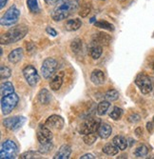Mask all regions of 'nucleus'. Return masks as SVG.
<instances>
[{"label": "nucleus", "mask_w": 154, "mask_h": 159, "mask_svg": "<svg viewBox=\"0 0 154 159\" xmlns=\"http://www.w3.org/2000/svg\"><path fill=\"white\" fill-rule=\"evenodd\" d=\"M79 6V0H61L51 12V17L55 21H61L73 14Z\"/></svg>", "instance_id": "obj_1"}, {"label": "nucleus", "mask_w": 154, "mask_h": 159, "mask_svg": "<svg viewBox=\"0 0 154 159\" xmlns=\"http://www.w3.org/2000/svg\"><path fill=\"white\" fill-rule=\"evenodd\" d=\"M28 33V28L25 25H18L15 27H12L11 29L3 34L0 38L2 45H9L11 43H15L21 40Z\"/></svg>", "instance_id": "obj_2"}, {"label": "nucleus", "mask_w": 154, "mask_h": 159, "mask_svg": "<svg viewBox=\"0 0 154 159\" xmlns=\"http://www.w3.org/2000/svg\"><path fill=\"white\" fill-rule=\"evenodd\" d=\"M19 101V97L17 94L12 93L7 96L1 98V110L3 114H9L13 109H15Z\"/></svg>", "instance_id": "obj_3"}, {"label": "nucleus", "mask_w": 154, "mask_h": 159, "mask_svg": "<svg viewBox=\"0 0 154 159\" xmlns=\"http://www.w3.org/2000/svg\"><path fill=\"white\" fill-rule=\"evenodd\" d=\"M100 125H101V120L99 118H90V119L84 121L78 127V132L82 134L97 133Z\"/></svg>", "instance_id": "obj_4"}, {"label": "nucleus", "mask_w": 154, "mask_h": 159, "mask_svg": "<svg viewBox=\"0 0 154 159\" xmlns=\"http://www.w3.org/2000/svg\"><path fill=\"white\" fill-rule=\"evenodd\" d=\"M17 154V146L12 140H6L3 142L0 151V158L1 159H12Z\"/></svg>", "instance_id": "obj_5"}, {"label": "nucleus", "mask_w": 154, "mask_h": 159, "mask_svg": "<svg viewBox=\"0 0 154 159\" xmlns=\"http://www.w3.org/2000/svg\"><path fill=\"white\" fill-rule=\"evenodd\" d=\"M20 16V11L15 6H11L4 16L1 18V25L2 26H12L13 24H15L19 18Z\"/></svg>", "instance_id": "obj_6"}, {"label": "nucleus", "mask_w": 154, "mask_h": 159, "mask_svg": "<svg viewBox=\"0 0 154 159\" xmlns=\"http://www.w3.org/2000/svg\"><path fill=\"white\" fill-rule=\"evenodd\" d=\"M57 67H58L57 61L53 58L49 57V58H47L43 62V65H42V67H41L42 75H43V77L46 79L51 78L55 74V71H56V70H57Z\"/></svg>", "instance_id": "obj_7"}, {"label": "nucleus", "mask_w": 154, "mask_h": 159, "mask_svg": "<svg viewBox=\"0 0 154 159\" xmlns=\"http://www.w3.org/2000/svg\"><path fill=\"white\" fill-rule=\"evenodd\" d=\"M135 83L138 86L140 91L144 94H147L152 91V83L147 75L139 74L135 78Z\"/></svg>", "instance_id": "obj_8"}, {"label": "nucleus", "mask_w": 154, "mask_h": 159, "mask_svg": "<svg viewBox=\"0 0 154 159\" xmlns=\"http://www.w3.org/2000/svg\"><path fill=\"white\" fill-rule=\"evenodd\" d=\"M23 75H24L28 84H29L30 86H32V87L36 86V84L38 83L39 78H40L36 69L32 65H28L27 67L24 68Z\"/></svg>", "instance_id": "obj_9"}, {"label": "nucleus", "mask_w": 154, "mask_h": 159, "mask_svg": "<svg viewBox=\"0 0 154 159\" xmlns=\"http://www.w3.org/2000/svg\"><path fill=\"white\" fill-rule=\"evenodd\" d=\"M53 135L51 129L46 125H41L37 129V139L40 144H48L51 143Z\"/></svg>", "instance_id": "obj_10"}, {"label": "nucleus", "mask_w": 154, "mask_h": 159, "mask_svg": "<svg viewBox=\"0 0 154 159\" xmlns=\"http://www.w3.org/2000/svg\"><path fill=\"white\" fill-rule=\"evenodd\" d=\"M25 122H26V118L24 116H13L5 119L3 124L7 129H11V131H15V129L22 127L25 124Z\"/></svg>", "instance_id": "obj_11"}, {"label": "nucleus", "mask_w": 154, "mask_h": 159, "mask_svg": "<svg viewBox=\"0 0 154 159\" xmlns=\"http://www.w3.org/2000/svg\"><path fill=\"white\" fill-rule=\"evenodd\" d=\"M45 125L49 127L50 129H62L64 127V119L59 116V115H51L50 116Z\"/></svg>", "instance_id": "obj_12"}, {"label": "nucleus", "mask_w": 154, "mask_h": 159, "mask_svg": "<svg viewBox=\"0 0 154 159\" xmlns=\"http://www.w3.org/2000/svg\"><path fill=\"white\" fill-rule=\"evenodd\" d=\"M110 41H111V37L105 33H98V34H94V36L92 38V42H95L101 46H103V45L108 46Z\"/></svg>", "instance_id": "obj_13"}, {"label": "nucleus", "mask_w": 154, "mask_h": 159, "mask_svg": "<svg viewBox=\"0 0 154 159\" xmlns=\"http://www.w3.org/2000/svg\"><path fill=\"white\" fill-rule=\"evenodd\" d=\"M63 78H64V73L63 71H60L59 74H57L56 75H54L53 78L51 80L50 86H51V89L52 91H58L63 83Z\"/></svg>", "instance_id": "obj_14"}, {"label": "nucleus", "mask_w": 154, "mask_h": 159, "mask_svg": "<svg viewBox=\"0 0 154 159\" xmlns=\"http://www.w3.org/2000/svg\"><path fill=\"white\" fill-rule=\"evenodd\" d=\"M72 149L68 145H63L53 156L54 159H68L71 156Z\"/></svg>", "instance_id": "obj_15"}, {"label": "nucleus", "mask_w": 154, "mask_h": 159, "mask_svg": "<svg viewBox=\"0 0 154 159\" xmlns=\"http://www.w3.org/2000/svg\"><path fill=\"white\" fill-rule=\"evenodd\" d=\"M102 52H103V49H102L101 45L97 44V43H95V42H92L90 44V49H89V52H90V55L92 57L93 59L99 58L102 54Z\"/></svg>", "instance_id": "obj_16"}, {"label": "nucleus", "mask_w": 154, "mask_h": 159, "mask_svg": "<svg viewBox=\"0 0 154 159\" xmlns=\"http://www.w3.org/2000/svg\"><path fill=\"white\" fill-rule=\"evenodd\" d=\"M90 80L95 85H102L105 82V75L100 70H94L90 75Z\"/></svg>", "instance_id": "obj_17"}, {"label": "nucleus", "mask_w": 154, "mask_h": 159, "mask_svg": "<svg viewBox=\"0 0 154 159\" xmlns=\"http://www.w3.org/2000/svg\"><path fill=\"white\" fill-rule=\"evenodd\" d=\"M111 132H112V129H111V127L108 124L101 123L99 129H98V131H97V134H98V135H99L101 138L107 139L108 137L110 136Z\"/></svg>", "instance_id": "obj_18"}, {"label": "nucleus", "mask_w": 154, "mask_h": 159, "mask_svg": "<svg viewBox=\"0 0 154 159\" xmlns=\"http://www.w3.org/2000/svg\"><path fill=\"white\" fill-rule=\"evenodd\" d=\"M23 57V50L21 48H17L15 50H13L8 56V59L11 63L16 64L18 63Z\"/></svg>", "instance_id": "obj_19"}, {"label": "nucleus", "mask_w": 154, "mask_h": 159, "mask_svg": "<svg viewBox=\"0 0 154 159\" xmlns=\"http://www.w3.org/2000/svg\"><path fill=\"white\" fill-rule=\"evenodd\" d=\"M82 26V22L80 19L78 18H74V19H69L67 21V23L65 24V28L66 30L68 32H73V31H77L78 29Z\"/></svg>", "instance_id": "obj_20"}, {"label": "nucleus", "mask_w": 154, "mask_h": 159, "mask_svg": "<svg viewBox=\"0 0 154 159\" xmlns=\"http://www.w3.org/2000/svg\"><path fill=\"white\" fill-rule=\"evenodd\" d=\"M1 98L4 96H7L11 93L15 92V88H13V85L11 82H5L1 85Z\"/></svg>", "instance_id": "obj_21"}, {"label": "nucleus", "mask_w": 154, "mask_h": 159, "mask_svg": "<svg viewBox=\"0 0 154 159\" xmlns=\"http://www.w3.org/2000/svg\"><path fill=\"white\" fill-rule=\"evenodd\" d=\"M38 99L42 104H44V105L49 104L51 101V94H50L49 91L46 89L41 90L38 93Z\"/></svg>", "instance_id": "obj_22"}, {"label": "nucleus", "mask_w": 154, "mask_h": 159, "mask_svg": "<svg viewBox=\"0 0 154 159\" xmlns=\"http://www.w3.org/2000/svg\"><path fill=\"white\" fill-rule=\"evenodd\" d=\"M113 143L119 148V150L121 151H125L128 147V141L125 140L123 136L121 135H116L113 138Z\"/></svg>", "instance_id": "obj_23"}, {"label": "nucleus", "mask_w": 154, "mask_h": 159, "mask_svg": "<svg viewBox=\"0 0 154 159\" xmlns=\"http://www.w3.org/2000/svg\"><path fill=\"white\" fill-rule=\"evenodd\" d=\"M103 152L108 155H115L118 153L119 152V148L115 145V144H111V143H108L107 145L104 146L103 148Z\"/></svg>", "instance_id": "obj_24"}, {"label": "nucleus", "mask_w": 154, "mask_h": 159, "mask_svg": "<svg viewBox=\"0 0 154 159\" xmlns=\"http://www.w3.org/2000/svg\"><path fill=\"white\" fill-rule=\"evenodd\" d=\"M109 106H110L109 101H108V100L102 101V102H100L97 106V113L99 115H104L107 112V111L108 110Z\"/></svg>", "instance_id": "obj_25"}, {"label": "nucleus", "mask_w": 154, "mask_h": 159, "mask_svg": "<svg viewBox=\"0 0 154 159\" xmlns=\"http://www.w3.org/2000/svg\"><path fill=\"white\" fill-rule=\"evenodd\" d=\"M90 9H91L90 3L84 2V3L81 5L80 11H79V16H81L82 17H86V16H88V14L90 12Z\"/></svg>", "instance_id": "obj_26"}, {"label": "nucleus", "mask_w": 154, "mask_h": 159, "mask_svg": "<svg viewBox=\"0 0 154 159\" xmlns=\"http://www.w3.org/2000/svg\"><path fill=\"white\" fill-rule=\"evenodd\" d=\"M27 6L33 13H37L40 11L37 0H27Z\"/></svg>", "instance_id": "obj_27"}, {"label": "nucleus", "mask_w": 154, "mask_h": 159, "mask_svg": "<svg viewBox=\"0 0 154 159\" xmlns=\"http://www.w3.org/2000/svg\"><path fill=\"white\" fill-rule=\"evenodd\" d=\"M95 27H98V28H101V29H105V30H108V31H113L114 30V27L112 24H110L107 21H104V20H100V21H97L94 23Z\"/></svg>", "instance_id": "obj_28"}, {"label": "nucleus", "mask_w": 154, "mask_h": 159, "mask_svg": "<svg viewBox=\"0 0 154 159\" xmlns=\"http://www.w3.org/2000/svg\"><path fill=\"white\" fill-rule=\"evenodd\" d=\"M105 98L108 101H115L119 98V93L116 90H109L105 94Z\"/></svg>", "instance_id": "obj_29"}, {"label": "nucleus", "mask_w": 154, "mask_h": 159, "mask_svg": "<svg viewBox=\"0 0 154 159\" xmlns=\"http://www.w3.org/2000/svg\"><path fill=\"white\" fill-rule=\"evenodd\" d=\"M147 153H148V149L146 145H142L138 147L134 152V154L136 157H145Z\"/></svg>", "instance_id": "obj_30"}, {"label": "nucleus", "mask_w": 154, "mask_h": 159, "mask_svg": "<svg viewBox=\"0 0 154 159\" xmlns=\"http://www.w3.org/2000/svg\"><path fill=\"white\" fill-rule=\"evenodd\" d=\"M122 114H123V111L122 109L118 108V107H114L112 109V111H110L109 113V116L112 118L113 120H118L120 119V117L122 116Z\"/></svg>", "instance_id": "obj_31"}, {"label": "nucleus", "mask_w": 154, "mask_h": 159, "mask_svg": "<svg viewBox=\"0 0 154 159\" xmlns=\"http://www.w3.org/2000/svg\"><path fill=\"white\" fill-rule=\"evenodd\" d=\"M96 140H97V134L95 133L88 134L84 136V142H85L87 145H92Z\"/></svg>", "instance_id": "obj_32"}, {"label": "nucleus", "mask_w": 154, "mask_h": 159, "mask_svg": "<svg viewBox=\"0 0 154 159\" xmlns=\"http://www.w3.org/2000/svg\"><path fill=\"white\" fill-rule=\"evenodd\" d=\"M11 70L6 67V66H1V70H0V75H1V79H7L11 76Z\"/></svg>", "instance_id": "obj_33"}, {"label": "nucleus", "mask_w": 154, "mask_h": 159, "mask_svg": "<svg viewBox=\"0 0 154 159\" xmlns=\"http://www.w3.org/2000/svg\"><path fill=\"white\" fill-rule=\"evenodd\" d=\"M71 48H72L73 52H78L82 49V41H81L80 39H74V40L72 42Z\"/></svg>", "instance_id": "obj_34"}, {"label": "nucleus", "mask_w": 154, "mask_h": 159, "mask_svg": "<svg viewBox=\"0 0 154 159\" xmlns=\"http://www.w3.org/2000/svg\"><path fill=\"white\" fill-rule=\"evenodd\" d=\"M52 144L51 143H48V144H40V148L39 151L41 153H48L52 150Z\"/></svg>", "instance_id": "obj_35"}, {"label": "nucleus", "mask_w": 154, "mask_h": 159, "mask_svg": "<svg viewBox=\"0 0 154 159\" xmlns=\"http://www.w3.org/2000/svg\"><path fill=\"white\" fill-rule=\"evenodd\" d=\"M40 156V154L36 152H33V151H29L26 152L23 154H21L20 158L22 159H26V158H38Z\"/></svg>", "instance_id": "obj_36"}, {"label": "nucleus", "mask_w": 154, "mask_h": 159, "mask_svg": "<svg viewBox=\"0 0 154 159\" xmlns=\"http://www.w3.org/2000/svg\"><path fill=\"white\" fill-rule=\"evenodd\" d=\"M129 121L131 122V123H136L138 121H140V116L138 114L134 113V114H131L130 116L129 117Z\"/></svg>", "instance_id": "obj_37"}, {"label": "nucleus", "mask_w": 154, "mask_h": 159, "mask_svg": "<svg viewBox=\"0 0 154 159\" xmlns=\"http://www.w3.org/2000/svg\"><path fill=\"white\" fill-rule=\"evenodd\" d=\"M46 32H47L49 34H51V36H56V34H57L56 31L53 30V29H52V28H51V27H48V28L46 29Z\"/></svg>", "instance_id": "obj_38"}, {"label": "nucleus", "mask_w": 154, "mask_h": 159, "mask_svg": "<svg viewBox=\"0 0 154 159\" xmlns=\"http://www.w3.org/2000/svg\"><path fill=\"white\" fill-rule=\"evenodd\" d=\"M58 1H60V0H45V2L48 5H54V4H56Z\"/></svg>", "instance_id": "obj_39"}, {"label": "nucleus", "mask_w": 154, "mask_h": 159, "mask_svg": "<svg viewBox=\"0 0 154 159\" xmlns=\"http://www.w3.org/2000/svg\"><path fill=\"white\" fill-rule=\"evenodd\" d=\"M85 158H90V159H93V158H94V156H93L92 154H90V153H87V154H85V155L81 156V159H85Z\"/></svg>", "instance_id": "obj_40"}, {"label": "nucleus", "mask_w": 154, "mask_h": 159, "mask_svg": "<svg viewBox=\"0 0 154 159\" xmlns=\"http://www.w3.org/2000/svg\"><path fill=\"white\" fill-rule=\"evenodd\" d=\"M135 134H137V136H141V134H142V129L141 128H138L136 131H135Z\"/></svg>", "instance_id": "obj_41"}, {"label": "nucleus", "mask_w": 154, "mask_h": 159, "mask_svg": "<svg viewBox=\"0 0 154 159\" xmlns=\"http://www.w3.org/2000/svg\"><path fill=\"white\" fill-rule=\"evenodd\" d=\"M147 131H148L149 133L152 132V123L148 122V123L147 124Z\"/></svg>", "instance_id": "obj_42"}, {"label": "nucleus", "mask_w": 154, "mask_h": 159, "mask_svg": "<svg viewBox=\"0 0 154 159\" xmlns=\"http://www.w3.org/2000/svg\"><path fill=\"white\" fill-rule=\"evenodd\" d=\"M7 3V0H0V8H4V6L6 5Z\"/></svg>", "instance_id": "obj_43"}, {"label": "nucleus", "mask_w": 154, "mask_h": 159, "mask_svg": "<svg viewBox=\"0 0 154 159\" xmlns=\"http://www.w3.org/2000/svg\"><path fill=\"white\" fill-rule=\"evenodd\" d=\"M94 20H95V18H94V17H93V18H91V19H90V22H93V21H94Z\"/></svg>", "instance_id": "obj_44"}, {"label": "nucleus", "mask_w": 154, "mask_h": 159, "mask_svg": "<svg viewBox=\"0 0 154 159\" xmlns=\"http://www.w3.org/2000/svg\"><path fill=\"white\" fill-rule=\"evenodd\" d=\"M153 124H154V118H153Z\"/></svg>", "instance_id": "obj_45"}]
</instances>
